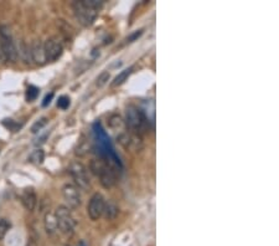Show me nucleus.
I'll return each instance as SVG.
<instances>
[{
	"label": "nucleus",
	"instance_id": "f257e3e1",
	"mask_svg": "<svg viewBox=\"0 0 279 246\" xmlns=\"http://www.w3.org/2000/svg\"><path fill=\"white\" fill-rule=\"evenodd\" d=\"M102 7V0H81L72 3L74 17L84 27H91Z\"/></svg>",
	"mask_w": 279,
	"mask_h": 246
},
{
	"label": "nucleus",
	"instance_id": "f03ea898",
	"mask_svg": "<svg viewBox=\"0 0 279 246\" xmlns=\"http://www.w3.org/2000/svg\"><path fill=\"white\" fill-rule=\"evenodd\" d=\"M18 46L15 45L10 28L0 25V55L4 60L15 62L18 60Z\"/></svg>",
	"mask_w": 279,
	"mask_h": 246
},
{
	"label": "nucleus",
	"instance_id": "7ed1b4c3",
	"mask_svg": "<svg viewBox=\"0 0 279 246\" xmlns=\"http://www.w3.org/2000/svg\"><path fill=\"white\" fill-rule=\"evenodd\" d=\"M90 168H91L93 174L100 178V184L104 186V188H112L116 184V182H117V177H116L113 168L110 165L106 164L102 160L93 159Z\"/></svg>",
	"mask_w": 279,
	"mask_h": 246
},
{
	"label": "nucleus",
	"instance_id": "20e7f679",
	"mask_svg": "<svg viewBox=\"0 0 279 246\" xmlns=\"http://www.w3.org/2000/svg\"><path fill=\"white\" fill-rule=\"evenodd\" d=\"M126 123L134 133L144 132L148 128V120L146 115L136 106H129L126 111Z\"/></svg>",
	"mask_w": 279,
	"mask_h": 246
},
{
	"label": "nucleus",
	"instance_id": "39448f33",
	"mask_svg": "<svg viewBox=\"0 0 279 246\" xmlns=\"http://www.w3.org/2000/svg\"><path fill=\"white\" fill-rule=\"evenodd\" d=\"M56 220H58V231L64 235H72L76 227V220L71 213V209L68 206L60 205L55 211Z\"/></svg>",
	"mask_w": 279,
	"mask_h": 246
},
{
	"label": "nucleus",
	"instance_id": "423d86ee",
	"mask_svg": "<svg viewBox=\"0 0 279 246\" xmlns=\"http://www.w3.org/2000/svg\"><path fill=\"white\" fill-rule=\"evenodd\" d=\"M70 174H71L72 179L74 180V185L78 189H87L91 186V179H90L88 170L84 167L82 163L80 162H74L70 165Z\"/></svg>",
	"mask_w": 279,
	"mask_h": 246
},
{
	"label": "nucleus",
	"instance_id": "0eeeda50",
	"mask_svg": "<svg viewBox=\"0 0 279 246\" xmlns=\"http://www.w3.org/2000/svg\"><path fill=\"white\" fill-rule=\"evenodd\" d=\"M117 141L126 151L139 152L143 148V139L134 132H122L118 134Z\"/></svg>",
	"mask_w": 279,
	"mask_h": 246
},
{
	"label": "nucleus",
	"instance_id": "6e6552de",
	"mask_svg": "<svg viewBox=\"0 0 279 246\" xmlns=\"http://www.w3.org/2000/svg\"><path fill=\"white\" fill-rule=\"evenodd\" d=\"M106 206V199L102 194L96 193L93 194L92 198L90 199V203L87 205V214H88L90 219L96 221L103 216V211H104Z\"/></svg>",
	"mask_w": 279,
	"mask_h": 246
},
{
	"label": "nucleus",
	"instance_id": "1a4fd4ad",
	"mask_svg": "<svg viewBox=\"0 0 279 246\" xmlns=\"http://www.w3.org/2000/svg\"><path fill=\"white\" fill-rule=\"evenodd\" d=\"M44 49H45V56L48 61H58L64 54V45L60 41V39L54 36L46 40V43L44 44Z\"/></svg>",
	"mask_w": 279,
	"mask_h": 246
},
{
	"label": "nucleus",
	"instance_id": "9d476101",
	"mask_svg": "<svg viewBox=\"0 0 279 246\" xmlns=\"http://www.w3.org/2000/svg\"><path fill=\"white\" fill-rule=\"evenodd\" d=\"M62 196L67 203L68 208L76 209L81 205L82 198L80 189L74 184H64L62 188Z\"/></svg>",
	"mask_w": 279,
	"mask_h": 246
},
{
	"label": "nucleus",
	"instance_id": "9b49d317",
	"mask_svg": "<svg viewBox=\"0 0 279 246\" xmlns=\"http://www.w3.org/2000/svg\"><path fill=\"white\" fill-rule=\"evenodd\" d=\"M31 51V59L35 64L38 65H45L48 60L45 56V49H44V44L40 40H34L32 44L30 45Z\"/></svg>",
	"mask_w": 279,
	"mask_h": 246
},
{
	"label": "nucleus",
	"instance_id": "f8f14e48",
	"mask_svg": "<svg viewBox=\"0 0 279 246\" xmlns=\"http://www.w3.org/2000/svg\"><path fill=\"white\" fill-rule=\"evenodd\" d=\"M22 203L24 205V208L28 211H32L36 208V204H38V196H36L34 189H25L24 193L22 195Z\"/></svg>",
	"mask_w": 279,
	"mask_h": 246
},
{
	"label": "nucleus",
	"instance_id": "ddd939ff",
	"mask_svg": "<svg viewBox=\"0 0 279 246\" xmlns=\"http://www.w3.org/2000/svg\"><path fill=\"white\" fill-rule=\"evenodd\" d=\"M44 225H45V230L48 235H55L58 232V220H56L55 213H52V211L46 213L45 219H44Z\"/></svg>",
	"mask_w": 279,
	"mask_h": 246
},
{
	"label": "nucleus",
	"instance_id": "4468645a",
	"mask_svg": "<svg viewBox=\"0 0 279 246\" xmlns=\"http://www.w3.org/2000/svg\"><path fill=\"white\" fill-rule=\"evenodd\" d=\"M18 49V58H22V60L25 64H31L32 59H31V51H30V45H28L25 41H20L19 48Z\"/></svg>",
	"mask_w": 279,
	"mask_h": 246
},
{
	"label": "nucleus",
	"instance_id": "2eb2a0df",
	"mask_svg": "<svg viewBox=\"0 0 279 246\" xmlns=\"http://www.w3.org/2000/svg\"><path fill=\"white\" fill-rule=\"evenodd\" d=\"M132 72H133V67H129V69L123 70V71L120 72V74H118V76L113 80L112 87H118V86H120V85H123L124 82L128 80V77L130 76Z\"/></svg>",
	"mask_w": 279,
	"mask_h": 246
},
{
	"label": "nucleus",
	"instance_id": "dca6fc26",
	"mask_svg": "<svg viewBox=\"0 0 279 246\" xmlns=\"http://www.w3.org/2000/svg\"><path fill=\"white\" fill-rule=\"evenodd\" d=\"M44 160H45V152L40 148L35 149V151H34L32 153L29 155V162L34 163V164H36V165L42 164Z\"/></svg>",
	"mask_w": 279,
	"mask_h": 246
},
{
	"label": "nucleus",
	"instance_id": "f3484780",
	"mask_svg": "<svg viewBox=\"0 0 279 246\" xmlns=\"http://www.w3.org/2000/svg\"><path fill=\"white\" fill-rule=\"evenodd\" d=\"M103 215H104L106 219H108V220L114 219V217L118 215V208L114 205V204L106 203L104 211H103Z\"/></svg>",
	"mask_w": 279,
	"mask_h": 246
},
{
	"label": "nucleus",
	"instance_id": "a211bd4d",
	"mask_svg": "<svg viewBox=\"0 0 279 246\" xmlns=\"http://www.w3.org/2000/svg\"><path fill=\"white\" fill-rule=\"evenodd\" d=\"M48 120L46 117H42V118H40L38 121H36V122L31 126V133H34V134L38 133V132H40L41 129H42L44 127L48 124Z\"/></svg>",
	"mask_w": 279,
	"mask_h": 246
},
{
	"label": "nucleus",
	"instance_id": "6ab92c4d",
	"mask_svg": "<svg viewBox=\"0 0 279 246\" xmlns=\"http://www.w3.org/2000/svg\"><path fill=\"white\" fill-rule=\"evenodd\" d=\"M10 226H12L10 221H8L6 219H0V240L4 239L5 235L9 231Z\"/></svg>",
	"mask_w": 279,
	"mask_h": 246
},
{
	"label": "nucleus",
	"instance_id": "aec40b11",
	"mask_svg": "<svg viewBox=\"0 0 279 246\" xmlns=\"http://www.w3.org/2000/svg\"><path fill=\"white\" fill-rule=\"evenodd\" d=\"M38 93H40V90L38 89V87L35 86H29L26 90V100L31 102V101L36 100V97L38 96Z\"/></svg>",
	"mask_w": 279,
	"mask_h": 246
},
{
	"label": "nucleus",
	"instance_id": "412c9836",
	"mask_svg": "<svg viewBox=\"0 0 279 246\" xmlns=\"http://www.w3.org/2000/svg\"><path fill=\"white\" fill-rule=\"evenodd\" d=\"M108 80H110V72H102V74L97 77V80H96V85H97V87H103L107 84Z\"/></svg>",
	"mask_w": 279,
	"mask_h": 246
},
{
	"label": "nucleus",
	"instance_id": "4be33fe9",
	"mask_svg": "<svg viewBox=\"0 0 279 246\" xmlns=\"http://www.w3.org/2000/svg\"><path fill=\"white\" fill-rule=\"evenodd\" d=\"M58 107H60L61 110H67L70 107V98L67 96H61L58 101Z\"/></svg>",
	"mask_w": 279,
	"mask_h": 246
},
{
	"label": "nucleus",
	"instance_id": "5701e85b",
	"mask_svg": "<svg viewBox=\"0 0 279 246\" xmlns=\"http://www.w3.org/2000/svg\"><path fill=\"white\" fill-rule=\"evenodd\" d=\"M2 124H4L5 127H6V128H9V129H12V131H16L18 128H20V126L18 123H15L14 121L12 120H5L4 122H2Z\"/></svg>",
	"mask_w": 279,
	"mask_h": 246
},
{
	"label": "nucleus",
	"instance_id": "b1692460",
	"mask_svg": "<svg viewBox=\"0 0 279 246\" xmlns=\"http://www.w3.org/2000/svg\"><path fill=\"white\" fill-rule=\"evenodd\" d=\"M142 34H143V30H139V31H136V33L134 34H132L130 36H129L128 39H126V41H128V43H133L134 40H136V39L138 38H140L142 36Z\"/></svg>",
	"mask_w": 279,
	"mask_h": 246
},
{
	"label": "nucleus",
	"instance_id": "393cba45",
	"mask_svg": "<svg viewBox=\"0 0 279 246\" xmlns=\"http://www.w3.org/2000/svg\"><path fill=\"white\" fill-rule=\"evenodd\" d=\"M54 98V93H50V95H46V97L44 98V102H42V106L44 107H46V106H48L51 103V100Z\"/></svg>",
	"mask_w": 279,
	"mask_h": 246
},
{
	"label": "nucleus",
	"instance_id": "a878e982",
	"mask_svg": "<svg viewBox=\"0 0 279 246\" xmlns=\"http://www.w3.org/2000/svg\"><path fill=\"white\" fill-rule=\"evenodd\" d=\"M28 246H38L36 245V241L34 239H30V241L28 242Z\"/></svg>",
	"mask_w": 279,
	"mask_h": 246
},
{
	"label": "nucleus",
	"instance_id": "bb28decb",
	"mask_svg": "<svg viewBox=\"0 0 279 246\" xmlns=\"http://www.w3.org/2000/svg\"><path fill=\"white\" fill-rule=\"evenodd\" d=\"M0 58H2V55H0Z\"/></svg>",
	"mask_w": 279,
	"mask_h": 246
}]
</instances>
